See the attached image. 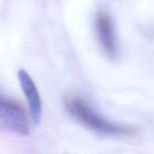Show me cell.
Wrapping results in <instances>:
<instances>
[{
    "label": "cell",
    "instance_id": "cell-1",
    "mask_svg": "<svg viewBox=\"0 0 154 154\" xmlns=\"http://www.w3.org/2000/svg\"><path fill=\"white\" fill-rule=\"evenodd\" d=\"M65 106L74 118L97 133L111 136H130L138 133L136 128L115 124L103 118L78 96H68Z\"/></svg>",
    "mask_w": 154,
    "mask_h": 154
},
{
    "label": "cell",
    "instance_id": "cell-2",
    "mask_svg": "<svg viewBox=\"0 0 154 154\" xmlns=\"http://www.w3.org/2000/svg\"><path fill=\"white\" fill-rule=\"evenodd\" d=\"M0 126L20 135H28L29 127L25 111L0 93Z\"/></svg>",
    "mask_w": 154,
    "mask_h": 154
},
{
    "label": "cell",
    "instance_id": "cell-3",
    "mask_svg": "<svg viewBox=\"0 0 154 154\" xmlns=\"http://www.w3.org/2000/svg\"><path fill=\"white\" fill-rule=\"evenodd\" d=\"M95 27L99 44L104 53L111 60L119 57V48L114 33L112 20L105 11L97 12L95 18Z\"/></svg>",
    "mask_w": 154,
    "mask_h": 154
},
{
    "label": "cell",
    "instance_id": "cell-4",
    "mask_svg": "<svg viewBox=\"0 0 154 154\" xmlns=\"http://www.w3.org/2000/svg\"><path fill=\"white\" fill-rule=\"evenodd\" d=\"M18 79L21 89L28 102L33 123L38 125L42 117V99L37 87L29 75L24 69H21L18 72Z\"/></svg>",
    "mask_w": 154,
    "mask_h": 154
}]
</instances>
